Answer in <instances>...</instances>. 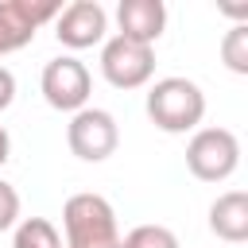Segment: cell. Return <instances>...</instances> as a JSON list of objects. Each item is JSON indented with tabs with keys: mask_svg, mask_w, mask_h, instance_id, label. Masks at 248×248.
Wrapping results in <instances>:
<instances>
[{
	"mask_svg": "<svg viewBox=\"0 0 248 248\" xmlns=\"http://www.w3.org/2000/svg\"><path fill=\"white\" fill-rule=\"evenodd\" d=\"M66 143H70V151H74L81 163H101V159H108V155L116 151L120 128H116L112 112L85 105L81 112L70 116V124H66Z\"/></svg>",
	"mask_w": 248,
	"mask_h": 248,
	"instance_id": "obj_5",
	"label": "cell"
},
{
	"mask_svg": "<svg viewBox=\"0 0 248 248\" xmlns=\"http://www.w3.org/2000/svg\"><path fill=\"white\" fill-rule=\"evenodd\" d=\"M120 248H178V236L167 225H136L128 236H120Z\"/></svg>",
	"mask_w": 248,
	"mask_h": 248,
	"instance_id": "obj_12",
	"label": "cell"
},
{
	"mask_svg": "<svg viewBox=\"0 0 248 248\" xmlns=\"http://www.w3.org/2000/svg\"><path fill=\"white\" fill-rule=\"evenodd\" d=\"M8 155H12V140H8V128L0 124V167L8 163Z\"/></svg>",
	"mask_w": 248,
	"mask_h": 248,
	"instance_id": "obj_16",
	"label": "cell"
},
{
	"mask_svg": "<svg viewBox=\"0 0 248 248\" xmlns=\"http://www.w3.org/2000/svg\"><path fill=\"white\" fill-rule=\"evenodd\" d=\"M62 8L58 4H31V0H0V46L4 54L8 50H19L35 39V31L54 19Z\"/></svg>",
	"mask_w": 248,
	"mask_h": 248,
	"instance_id": "obj_8",
	"label": "cell"
},
{
	"mask_svg": "<svg viewBox=\"0 0 248 248\" xmlns=\"http://www.w3.org/2000/svg\"><path fill=\"white\" fill-rule=\"evenodd\" d=\"M209 229H213V236H221V240H229V244L248 240V194H244V190L221 194V198L209 205Z\"/></svg>",
	"mask_w": 248,
	"mask_h": 248,
	"instance_id": "obj_10",
	"label": "cell"
},
{
	"mask_svg": "<svg viewBox=\"0 0 248 248\" xmlns=\"http://www.w3.org/2000/svg\"><path fill=\"white\" fill-rule=\"evenodd\" d=\"M12 248H62V236L46 217H27L16 225Z\"/></svg>",
	"mask_w": 248,
	"mask_h": 248,
	"instance_id": "obj_11",
	"label": "cell"
},
{
	"mask_svg": "<svg viewBox=\"0 0 248 248\" xmlns=\"http://www.w3.org/2000/svg\"><path fill=\"white\" fill-rule=\"evenodd\" d=\"M101 74L116 89H140L155 74V50L143 46V43H132V39H120L116 35L101 50Z\"/></svg>",
	"mask_w": 248,
	"mask_h": 248,
	"instance_id": "obj_6",
	"label": "cell"
},
{
	"mask_svg": "<svg viewBox=\"0 0 248 248\" xmlns=\"http://www.w3.org/2000/svg\"><path fill=\"white\" fill-rule=\"evenodd\" d=\"M221 58L232 74H248V23H236L225 43H221Z\"/></svg>",
	"mask_w": 248,
	"mask_h": 248,
	"instance_id": "obj_13",
	"label": "cell"
},
{
	"mask_svg": "<svg viewBox=\"0 0 248 248\" xmlns=\"http://www.w3.org/2000/svg\"><path fill=\"white\" fill-rule=\"evenodd\" d=\"M43 97L50 108L58 112H81L85 101H89V89H93V78L85 70V62H78L74 54H58L43 66Z\"/></svg>",
	"mask_w": 248,
	"mask_h": 248,
	"instance_id": "obj_4",
	"label": "cell"
},
{
	"mask_svg": "<svg viewBox=\"0 0 248 248\" xmlns=\"http://www.w3.org/2000/svg\"><path fill=\"white\" fill-rule=\"evenodd\" d=\"M16 217H19V194H16V186H12V182H4V178H0V232H4V229H12V225H16Z\"/></svg>",
	"mask_w": 248,
	"mask_h": 248,
	"instance_id": "obj_14",
	"label": "cell"
},
{
	"mask_svg": "<svg viewBox=\"0 0 248 248\" xmlns=\"http://www.w3.org/2000/svg\"><path fill=\"white\" fill-rule=\"evenodd\" d=\"M105 31H108V16H105V8L97 0H74L54 16V35L70 50L97 46L105 39Z\"/></svg>",
	"mask_w": 248,
	"mask_h": 248,
	"instance_id": "obj_7",
	"label": "cell"
},
{
	"mask_svg": "<svg viewBox=\"0 0 248 248\" xmlns=\"http://www.w3.org/2000/svg\"><path fill=\"white\" fill-rule=\"evenodd\" d=\"M147 116L159 132H194L205 116V93L190 78H163L147 89Z\"/></svg>",
	"mask_w": 248,
	"mask_h": 248,
	"instance_id": "obj_1",
	"label": "cell"
},
{
	"mask_svg": "<svg viewBox=\"0 0 248 248\" xmlns=\"http://www.w3.org/2000/svg\"><path fill=\"white\" fill-rule=\"evenodd\" d=\"M12 101H16V78H12L8 66H0V112H4Z\"/></svg>",
	"mask_w": 248,
	"mask_h": 248,
	"instance_id": "obj_15",
	"label": "cell"
},
{
	"mask_svg": "<svg viewBox=\"0 0 248 248\" xmlns=\"http://www.w3.org/2000/svg\"><path fill=\"white\" fill-rule=\"evenodd\" d=\"M186 167L202 182H225L240 167V140L229 128H198L186 143Z\"/></svg>",
	"mask_w": 248,
	"mask_h": 248,
	"instance_id": "obj_3",
	"label": "cell"
},
{
	"mask_svg": "<svg viewBox=\"0 0 248 248\" xmlns=\"http://www.w3.org/2000/svg\"><path fill=\"white\" fill-rule=\"evenodd\" d=\"M66 248H120L116 213L101 194H74L62 205Z\"/></svg>",
	"mask_w": 248,
	"mask_h": 248,
	"instance_id": "obj_2",
	"label": "cell"
},
{
	"mask_svg": "<svg viewBox=\"0 0 248 248\" xmlns=\"http://www.w3.org/2000/svg\"><path fill=\"white\" fill-rule=\"evenodd\" d=\"M116 23H120V39L151 46L167 27V8H163V0H120Z\"/></svg>",
	"mask_w": 248,
	"mask_h": 248,
	"instance_id": "obj_9",
	"label": "cell"
}]
</instances>
